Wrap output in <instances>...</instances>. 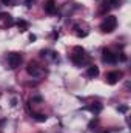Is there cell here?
Returning <instances> with one entry per match:
<instances>
[{
	"label": "cell",
	"instance_id": "obj_13",
	"mask_svg": "<svg viewBox=\"0 0 131 133\" xmlns=\"http://www.w3.org/2000/svg\"><path fill=\"white\" fill-rule=\"evenodd\" d=\"M128 110V107H119V111H122V113H125Z\"/></svg>",
	"mask_w": 131,
	"mask_h": 133
},
{
	"label": "cell",
	"instance_id": "obj_11",
	"mask_svg": "<svg viewBox=\"0 0 131 133\" xmlns=\"http://www.w3.org/2000/svg\"><path fill=\"white\" fill-rule=\"evenodd\" d=\"M34 118H35L37 121H40V122L46 121V116H45V115H42V113H37V115H34Z\"/></svg>",
	"mask_w": 131,
	"mask_h": 133
},
{
	"label": "cell",
	"instance_id": "obj_12",
	"mask_svg": "<svg viewBox=\"0 0 131 133\" xmlns=\"http://www.w3.org/2000/svg\"><path fill=\"white\" fill-rule=\"evenodd\" d=\"M108 3H110L111 6H119V5H120V0H108Z\"/></svg>",
	"mask_w": 131,
	"mask_h": 133
},
{
	"label": "cell",
	"instance_id": "obj_6",
	"mask_svg": "<svg viewBox=\"0 0 131 133\" xmlns=\"http://www.w3.org/2000/svg\"><path fill=\"white\" fill-rule=\"evenodd\" d=\"M26 71H28V74H31V76H39V74H40V68H39V65H37L35 62H30L28 66H26Z\"/></svg>",
	"mask_w": 131,
	"mask_h": 133
},
{
	"label": "cell",
	"instance_id": "obj_10",
	"mask_svg": "<svg viewBox=\"0 0 131 133\" xmlns=\"http://www.w3.org/2000/svg\"><path fill=\"white\" fill-rule=\"evenodd\" d=\"M17 26L20 28V31H25V30H28V23H26L25 20H19V22H17Z\"/></svg>",
	"mask_w": 131,
	"mask_h": 133
},
{
	"label": "cell",
	"instance_id": "obj_18",
	"mask_svg": "<svg viewBox=\"0 0 131 133\" xmlns=\"http://www.w3.org/2000/svg\"><path fill=\"white\" fill-rule=\"evenodd\" d=\"M102 133H110V132H102Z\"/></svg>",
	"mask_w": 131,
	"mask_h": 133
},
{
	"label": "cell",
	"instance_id": "obj_9",
	"mask_svg": "<svg viewBox=\"0 0 131 133\" xmlns=\"http://www.w3.org/2000/svg\"><path fill=\"white\" fill-rule=\"evenodd\" d=\"M90 110H91L94 115H97V113L102 111V105H100V104H94V105H91V107H90Z\"/></svg>",
	"mask_w": 131,
	"mask_h": 133
},
{
	"label": "cell",
	"instance_id": "obj_3",
	"mask_svg": "<svg viewBox=\"0 0 131 133\" xmlns=\"http://www.w3.org/2000/svg\"><path fill=\"white\" fill-rule=\"evenodd\" d=\"M102 59H103V62H106V64H116L117 59H119V56H117L116 53L110 51V50H103V51H102Z\"/></svg>",
	"mask_w": 131,
	"mask_h": 133
},
{
	"label": "cell",
	"instance_id": "obj_14",
	"mask_svg": "<svg viewBox=\"0 0 131 133\" xmlns=\"http://www.w3.org/2000/svg\"><path fill=\"white\" fill-rule=\"evenodd\" d=\"M0 2H2V3H3V5H8V3H11V2H12V0H0Z\"/></svg>",
	"mask_w": 131,
	"mask_h": 133
},
{
	"label": "cell",
	"instance_id": "obj_4",
	"mask_svg": "<svg viewBox=\"0 0 131 133\" xmlns=\"http://www.w3.org/2000/svg\"><path fill=\"white\" fill-rule=\"evenodd\" d=\"M83 54H85L83 48H80V46H76V48H74V54L71 56V61H72L74 64H80V62L83 61Z\"/></svg>",
	"mask_w": 131,
	"mask_h": 133
},
{
	"label": "cell",
	"instance_id": "obj_7",
	"mask_svg": "<svg viewBox=\"0 0 131 133\" xmlns=\"http://www.w3.org/2000/svg\"><path fill=\"white\" fill-rule=\"evenodd\" d=\"M45 11H46L48 14H54V12L57 11L56 2H54V0H46V2H45Z\"/></svg>",
	"mask_w": 131,
	"mask_h": 133
},
{
	"label": "cell",
	"instance_id": "obj_16",
	"mask_svg": "<svg viewBox=\"0 0 131 133\" xmlns=\"http://www.w3.org/2000/svg\"><path fill=\"white\" fill-rule=\"evenodd\" d=\"M33 101H37V102H40V101H42V98H40V96H37V98H34Z\"/></svg>",
	"mask_w": 131,
	"mask_h": 133
},
{
	"label": "cell",
	"instance_id": "obj_1",
	"mask_svg": "<svg viewBox=\"0 0 131 133\" xmlns=\"http://www.w3.org/2000/svg\"><path fill=\"white\" fill-rule=\"evenodd\" d=\"M116 26H117V19H116L114 16L105 17V20H103L102 25H100L102 31H105V33H113V31L116 30Z\"/></svg>",
	"mask_w": 131,
	"mask_h": 133
},
{
	"label": "cell",
	"instance_id": "obj_17",
	"mask_svg": "<svg viewBox=\"0 0 131 133\" xmlns=\"http://www.w3.org/2000/svg\"><path fill=\"white\" fill-rule=\"evenodd\" d=\"M30 3H31V0H26V5H28V6H30Z\"/></svg>",
	"mask_w": 131,
	"mask_h": 133
},
{
	"label": "cell",
	"instance_id": "obj_2",
	"mask_svg": "<svg viewBox=\"0 0 131 133\" xmlns=\"http://www.w3.org/2000/svg\"><path fill=\"white\" fill-rule=\"evenodd\" d=\"M8 64L11 68H17L22 64V54L20 53H9L8 54Z\"/></svg>",
	"mask_w": 131,
	"mask_h": 133
},
{
	"label": "cell",
	"instance_id": "obj_8",
	"mask_svg": "<svg viewBox=\"0 0 131 133\" xmlns=\"http://www.w3.org/2000/svg\"><path fill=\"white\" fill-rule=\"evenodd\" d=\"M86 74H88V77H97L99 76V68L96 65H91L90 68H88Z\"/></svg>",
	"mask_w": 131,
	"mask_h": 133
},
{
	"label": "cell",
	"instance_id": "obj_15",
	"mask_svg": "<svg viewBox=\"0 0 131 133\" xmlns=\"http://www.w3.org/2000/svg\"><path fill=\"white\" fill-rule=\"evenodd\" d=\"M30 40H31V42H34V40H35V36H34V34H31V36H30Z\"/></svg>",
	"mask_w": 131,
	"mask_h": 133
},
{
	"label": "cell",
	"instance_id": "obj_5",
	"mask_svg": "<svg viewBox=\"0 0 131 133\" xmlns=\"http://www.w3.org/2000/svg\"><path fill=\"white\" fill-rule=\"evenodd\" d=\"M120 77H122V73H120V71H111V73L106 74V82L113 85V84H116Z\"/></svg>",
	"mask_w": 131,
	"mask_h": 133
}]
</instances>
